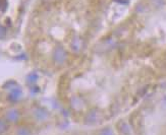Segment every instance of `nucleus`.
<instances>
[{
	"label": "nucleus",
	"instance_id": "1",
	"mask_svg": "<svg viewBox=\"0 0 166 135\" xmlns=\"http://www.w3.org/2000/svg\"><path fill=\"white\" fill-rule=\"evenodd\" d=\"M66 52L64 51V49L60 46H57L55 49H54V52H53V59L56 63L58 64H62L63 62L66 60Z\"/></svg>",
	"mask_w": 166,
	"mask_h": 135
},
{
	"label": "nucleus",
	"instance_id": "2",
	"mask_svg": "<svg viewBox=\"0 0 166 135\" xmlns=\"http://www.w3.org/2000/svg\"><path fill=\"white\" fill-rule=\"evenodd\" d=\"M18 117H20V113L17 110H9L6 113V119L10 122H17L18 120Z\"/></svg>",
	"mask_w": 166,
	"mask_h": 135
},
{
	"label": "nucleus",
	"instance_id": "3",
	"mask_svg": "<svg viewBox=\"0 0 166 135\" xmlns=\"http://www.w3.org/2000/svg\"><path fill=\"white\" fill-rule=\"evenodd\" d=\"M21 95V90L20 87H14L10 93V99L12 100V101H17V100L20 99V97Z\"/></svg>",
	"mask_w": 166,
	"mask_h": 135
},
{
	"label": "nucleus",
	"instance_id": "4",
	"mask_svg": "<svg viewBox=\"0 0 166 135\" xmlns=\"http://www.w3.org/2000/svg\"><path fill=\"white\" fill-rule=\"evenodd\" d=\"M87 122L88 123H94V122H96V120H97V116H96V112L93 111V112H91V113H89L88 116H87Z\"/></svg>",
	"mask_w": 166,
	"mask_h": 135
},
{
	"label": "nucleus",
	"instance_id": "5",
	"mask_svg": "<svg viewBox=\"0 0 166 135\" xmlns=\"http://www.w3.org/2000/svg\"><path fill=\"white\" fill-rule=\"evenodd\" d=\"M36 117L39 119V120H44L47 117V113L45 111H42V110H37L36 113H35Z\"/></svg>",
	"mask_w": 166,
	"mask_h": 135
},
{
	"label": "nucleus",
	"instance_id": "6",
	"mask_svg": "<svg viewBox=\"0 0 166 135\" xmlns=\"http://www.w3.org/2000/svg\"><path fill=\"white\" fill-rule=\"evenodd\" d=\"M122 126L120 127V130H121V132H123L124 134H129V126H127V124L126 123H124V122H122Z\"/></svg>",
	"mask_w": 166,
	"mask_h": 135
},
{
	"label": "nucleus",
	"instance_id": "7",
	"mask_svg": "<svg viewBox=\"0 0 166 135\" xmlns=\"http://www.w3.org/2000/svg\"><path fill=\"white\" fill-rule=\"evenodd\" d=\"M99 135H114V133H113V131L111 128H105V129H103L101 131Z\"/></svg>",
	"mask_w": 166,
	"mask_h": 135
},
{
	"label": "nucleus",
	"instance_id": "8",
	"mask_svg": "<svg viewBox=\"0 0 166 135\" xmlns=\"http://www.w3.org/2000/svg\"><path fill=\"white\" fill-rule=\"evenodd\" d=\"M7 8V0H0V11H5Z\"/></svg>",
	"mask_w": 166,
	"mask_h": 135
},
{
	"label": "nucleus",
	"instance_id": "9",
	"mask_svg": "<svg viewBox=\"0 0 166 135\" xmlns=\"http://www.w3.org/2000/svg\"><path fill=\"white\" fill-rule=\"evenodd\" d=\"M17 135H31V132L27 128H20L17 130Z\"/></svg>",
	"mask_w": 166,
	"mask_h": 135
},
{
	"label": "nucleus",
	"instance_id": "10",
	"mask_svg": "<svg viewBox=\"0 0 166 135\" xmlns=\"http://www.w3.org/2000/svg\"><path fill=\"white\" fill-rule=\"evenodd\" d=\"M37 74L35 73V72H33V73H31V74H29V76H28V81L29 82H35V81L37 80Z\"/></svg>",
	"mask_w": 166,
	"mask_h": 135
},
{
	"label": "nucleus",
	"instance_id": "11",
	"mask_svg": "<svg viewBox=\"0 0 166 135\" xmlns=\"http://www.w3.org/2000/svg\"><path fill=\"white\" fill-rule=\"evenodd\" d=\"M6 35V30L5 27H3L2 26H0V39H3Z\"/></svg>",
	"mask_w": 166,
	"mask_h": 135
},
{
	"label": "nucleus",
	"instance_id": "12",
	"mask_svg": "<svg viewBox=\"0 0 166 135\" xmlns=\"http://www.w3.org/2000/svg\"><path fill=\"white\" fill-rule=\"evenodd\" d=\"M5 130H6V124H5V122H3V121L0 120V133L4 132Z\"/></svg>",
	"mask_w": 166,
	"mask_h": 135
}]
</instances>
